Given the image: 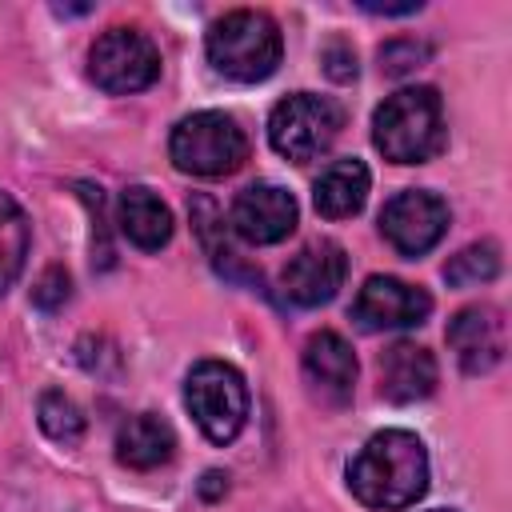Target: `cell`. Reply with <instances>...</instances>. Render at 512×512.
Instances as JSON below:
<instances>
[{"instance_id":"6da1fadb","label":"cell","mask_w":512,"mask_h":512,"mask_svg":"<svg viewBox=\"0 0 512 512\" xmlns=\"http://www.w3.org/2000/svg\"><path fill=\"white\" fill-rule=\"evenodd\" d=\"M348 488L364 508L400 512L428 492V452L420 436L404 428L376 432L348 460Z\"/></svg>"},{"instance_id":"7a4b0ae2","label":"cell","mask_w":512,"mask_h":512,"mask_svg":"<svg viewBox=\"0 0 512 512\" xmlns=\"http://www.w3.org/2000/svg\"><path fill=\"white\" fill-rule=\"evenodd\" d=\"M372 144L392 164H424V160L440 156L448 144L440 92L428 84L392 92L372 116Z\"/></svg>"},{"instance_id":"3957f363","label":"cell","mask_w":512,"mask_h":512,"mask_svg":"<svg viewBox=\"0 0 512 512\" xmlns=\"http://www.w3.org/2000/svg\"><path fill=\"white\" fill-rule=\"evenodd\" d=\"M284 56V40L280 28L268 12L260 8H236L224 12L212 28H208V60L220 76L240 80V84H256L268 80L276 72Z\"/></svg>"},{"instance_id":"277c9868","label":"cell","mask_w":512,"mask_h":512,"mask_svg":"<svg viewBox=\"0 0 512 512\" xmlns=\"http://www.w3.org/2000/svg\"><path fill=\"white\" fill-rule=\"evenodd\" d=\"M168 156L188 176H228L248 160V136L228 112H192L172 128Z\"/></svg>"},{"instance_id":"5b68a950","label":"cell","mask_w":512,"mask_h":512,"mask_svg":"<svg viewBox=\"0 0 512 512\" xmlns=\"http://www.w3.org/2000/svg\"><path fill=\"white\" fill-rule=\"evenodd\" d=\"M184 404L212 444H228L248 420V384L232 364L200 360L184 380Z\"/></svg>"},{"instance_id":"8992f818","label":"cell","mask_w":512,"mask_h":512,"mask_svg":"<svg viewBox=\"0 0 512 512\" xmlns=\"http://www.w3.org/2000/svg\"><path fill=\"white\" fill-rule=\"evenodd\" d=\"M340 128H344L340 104L328 96H316V92H292L268 116V140L292 164H304V160H316L320 152H328V144L340 136Z\"/></svg>"},{"instance_id":"52a82bcc","label":"cell","mask_w":512,"mask_h":512,"mask_svg":"<svg viewBox=\"0 0 512 512\" xmlns=\"http://www.w3.org/2000/svg\"><path fill=\"white\" fill-rule=\"evenodd\" d=\"M88 76H92L96 88H104L112 96H128V92H140V88L156 84L160 52L136 28H108L88 48Z\"/></svg>"},{"instance_id":"ba28073f","label":"cell","mask_w":512,"mask_h":512,"mask_svg":"<svg viewBox=\"0 0 512 512\" xmlns=\"http://www.w3.org/2000/svg\"><path fill=\"white\" fill-rule=\"evenodd\" d=\"M444 232H448V204L436 192L408 188V192H396L380 208V236L400 256H412V260L424 256L428 248L440 244Z\"/></svg>"},{"instance_id":"9c48e42d","label":"cell","mask_w":512,"mask_h":512,"mask_svg":"<svg viewBox=\"0 0 512 512\" xmlns=\"http://www.w3.org/2000/svg\"><path fill=\"white\" fill-rule=\"evenodd\" d=\"M428 312H432V296L400 276H368L352 300V320L364 332L412 328V324H424Z\"/></svg>"},{"instance_id":"30bf717a","label":"cell","mask_w":512,"mask_h":512,"mask_svg":"<svg viewBox=\"0 0 512 512\" xmlns=\"http://www.w3.org/2000/svg\"><path fill=\"white\" fill-rule=\"evenodd\" d=\"M344 272H348V256L336 240H312L304 244L280 272V288L292 304L300 308H316V304H328L336 296V288L344 284Z\"/></svg>"},{"instance_id":"8fae6325","label":"cell","mask_w":512,"mask_h":512,"mask_svg":"<svg viewBox=\"0 0 512 512\" xmlns=\"http://www.w3.org/2000/svg\"><path fill=\"white\" fill-rule=\"evenodd\" d=\"M448 348L456 356V364L468 376H484L504 360L508 348V328L500 308L492 304H468L448 320Z\"/></svg>"},{"instance_id":"7c38bea8","label":"cell","mask_w":512,"mask_h":512,"mask_svg":"<svg viewBox=\"0 0 512 512\" xmlns=\"http://www.w3.org/2000/svg\"><path fill=\"white\" fill-rule=\"evenodd\" d=\"M296 200L292 192H284L280 184H248L236 200H232V232L248 244H280L292 228H296Z\"/></svg>"},{"instance_id":"4fadbf2b","label":"cell","mask_w":512,"mask_h":512,"mask_svg":"<svg viewBox=\"0 0 512 512\" xmlns=\"http://www.w3.org/2000/svg\"><path fill=\"white\" fill-rule=\"evenodd\" d=\"M304 384L320 404H348L356 388V356L340 332H312L304 344Z\"/></svg>"},{"instance_id":"5bb4252c","label":"cell","mask_w":512,"mask_h":512,"mask_svg":"<svg viewBox=\"0 0 512 512\" xmlns=\"http://www.w3.org/2000/svg\"><path fill=\"white\" fill-rule=\"evenodd\" d=\"M436 388V360L412 340H396L380 356V396L392 404H416Z\"/></svg>"},{"instance_id":"9a60e30c","label":"cell","mask_w":512,"mask_h":512,"mask_svg":"<svg viewBox=\"0 0 512 512\" xmlns=\"http://www.w3.org/2000/svg\"><path fill=\"white\" fill-rule=\"evenodd\" d=\"M116 224H120V232H124L136 248H144V252H160V248L172 240V212H168V204H164L152 188H144V184H132V188L120 192Z\"/></svg>"},{"instance_id":"2e32d148","label":"cell","mask_w":512,"mask_h":512,"mask_svg":"<svg viewBox=\"0 0 512 512\" xmlns=\"http://www.w3.org/2000/svg\"><path fill=\"white\" fill-rule=\"evenodd\" d=\"M172 452H176V432L168 420H160L152 412L128 416L116 432V460L132 472H152V468L168 464Z\"/></svg>"},{"instance_id":"e0dca14e","label":"cell","mask_w":512,"mask_h":512,"mask_svg":"<svg viewBox=\"0 0 512 512\" xmlns=\"http://www.w3.org/2000/svg\"><path fill=\"white\" fill-rule=\"evenodd\" d=\"M368 184H372V176H368V168H364L356 156L332 160V164L316 176V184H312V204H316V212L328 216V220L356 216V212L364 208V200H368Z\"/></svg>"},{"instance_id":"ac0fdd59","label":"cell","mask_w":512,"mask_h":512,"mask_svg":"<svg viewBox=\"0 0 512 512\" xmlns=\"http://www.w3.org/2000/svg\"><path fill=\"white\" fill-rule=\"evenodd\" d=\"M192 224H196V232H200V244H204V252L212 256V264H216V272L220 276H228V280H256L260 284V272H252L244 260H240V252H236V244H232V236H228V228H224V216H220V208L208 200V196H192Z\"/></svg>"},{"instance_id":"d6986e66","label":"cell","mask_w":512,"mask_h":512,"mask_svg":"<svg viewBox=\"0 0 512 512\" xmlns=\"http://www.w3.org/2000/svg\"><path fill=\"white\" fill-rule=\"evenodd\" d=\"M28 256V220L20 204L0 188V296L16 284Z\"/></svg>"},{"instance_id":"ffe728a7","label":"cell","mask_w":512,"mask_h":512,"mask_svg":"<svg viewBox=\"0 0 512 512\" xmlns=\"http://www.w3.org/2000/svg\"><path fill=\"white\" fill-rule=\"evenodd\" d=\"M500 272V248L496 240H476L468 248H460L448 264H444V280L452 288H476V284H488L496 280Z\"/></svg>"},{"instance_id":"44dd1931","label":"cell","mask_w":512,"mask_h":512,"mask_svg":"<svg viewBox=\"0 0 512 512\" xmlns=\"http://www.w3.org/2000/svg\"><path fill=\"white\" fill-rule=\"evenodd\" d=\"M36 416H40V428L44 436H52L56 444H76L84 436V412L72 396H64L60 388H48L36 404Z\"/></svg>"},{"instance_id":"7402d4cb","label":"cell","mask_w":512,"mask_h":512,"mask_svg":"<svg viewBox=\"0 0 512 512\" xmlns=\"http://www.w3.org/2000/svg\"><path fill=\"white\" fill-rule=\"evenodd\" d=\"M428 56H432V44H424V40H416V36L388 40V44L380 48V72H384V76H408V72H416L420 64H428Z\"/></svg>"},{"instance_id":"603a6c76","label":"cell","mask_w":512,"mask_h":512,"mask_svg":"<svg viewBox=\"0 0 512 512\" xmlns=\"http://www.w3.org/2000/svg\"><path fill=\"white\" fill-rule=\"evenodd\" d=\"M80 196H84V204L92 208V260L100 264V268H108L112 264V244H108V228H104V196H100V188H92V184H80Z\"/></svg>"},{"instance_id":"cb8c5ba5","label":"cell","mask_w":512,"mask_h":512,"mask_svg":"<svg viewBox=\"0 0 512 512\" xmlns=\"http://www.w3.org/2000/svg\"><path fill=\"white\" fill-rule=\"evenodd\" d=\"M68 288H72V280H68V272L64 268H48L40 280H36V288H32V304H40V308H60L64 300H68Z\"/></svg>"},{"instance_id":"d4e9b609","label":"cell","mask_w":512,"mask_h":512,"mask_svg":"<svg viewBox=\"0 0 512 512\" xmlns=\"http://www.w3.org/2000/svg\"><path fill=\"white\" fill-rule=\"evenodd\" d=\"M324 72H328L336 84H344V80L356 76V52H352L348 40H332V44L324 48Z\"/></svg>"},{"instance_id":"484cf974","label":"cell","mask_w":512,"mask_h":512,"mask_svg":"<svg viewBox=\"0 0 512 512\" xmlns=\"http://www.w3.org/2000/svg\"><path fill=\"white\" fill-rule=\"evenodd\" d=\"M360 8L372 12V16H412V12H420V0H404V4H372V0H360Z\"/></svg>"},{"instance_id":"4316f807","label":"cell","mask_w":512,"mask_h":512,"mask_svg":"<svg viewBox=\"0 0 512 512\" xmlns=\"http://www.w3.org/2000/svg\"><path fill=\"white\" fill-rule=\"evenodd\" d=\"M220 492H228V476H224V472H208L204 484H200V496H204V500H216Z\"/></svg>"},{"instance_id":"83f0119b","label":"cell","mask_w":512,"mask_h":512,"mask_svg":"<svg viewBox=\"0 0 512 512\" xmlns=\"http://www.w3.org/2000/svg\"><path fill=\"white\" fill-rule=\"evenodd\" d=\"M436 512H448V508H436Z\"/></svg>"}]
</instances>
